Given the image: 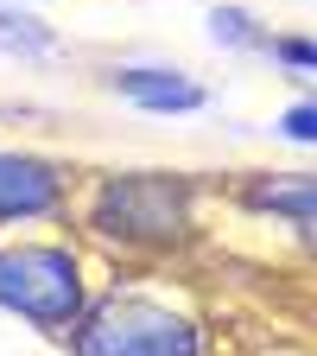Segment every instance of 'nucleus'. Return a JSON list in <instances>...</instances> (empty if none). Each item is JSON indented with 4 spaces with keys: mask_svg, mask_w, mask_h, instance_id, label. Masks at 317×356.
Returning a JSON list of instances; mask_svg holds the SVG:
<instances>
[{
    "mask_svg": "<svg viewBox=\"0 0 317 356\" xmlns=\"http://www.w3.org/2000/svg\"><path fill=\"white\" fill-rule=\"evenodd\" d=\"M209 38L216 44H235V51H248V44L266 51V32H254V13H241V7H216L209 13Z\"/></svg>",
    "mask_w": 317,
    "mask_h": 356,
    "instance_id": "obj_8",
    "label": "nucleus"
},
{
    "mask_svg": "<svg viewBox=\"0 0 317 356\" xmlns=\"http://www.w3.org/2000/svg\"><path fill=\"white\" fill-rule=\"evenodd\" d=\"M83 305H89V267L70 242H0V312L38 331H70Z\"/></svg>",
    "mask_w": 317,
    "mask_h": 356,
    "instance_id": "obj_3",
    "label": "nucleus"
},
{
    "mask_svg": "<svg viewBox=\"0 0 317 356\" xmlns=\"http://www.w3.org/2000/svg\"><path fill=\"white\" fill-rule=\"evenodd\" d=\"M64 337H70V356H203V325L185 305L133 286L89 299Z\"/></svg>",
    "mask_w": 317,
    "mask_h": 356,
    "instance_id": "obj_2",
    "label": "nucleus"
},
{
    "mask_svg": "<svg viewBox=\"0 0 317 356\" xmlns=\"http://www.w3.org/2000/svg\"><path fill=\"white\" fill-rule=\"evenodd\" d=\"M83 222L121 248H185L197 229V185L185 172H108L89 191Z\"/></svg>",
    "mask_w": 317,
    "mask_h": 356,
    "instance_id": "obj_1",
    "label": "nucleus"
},
{
    "mask_svg": "<svg viewBox=\"0 0 317 356\" xmlns=\"http://www.w3.org/2000/svg\"><path fill=\"white\" fill-rule=\"evenodd\" d=\"M311 197H317L311 172H260L248 185V204L266 210V216H286L298 236H311Z\"/></svg>",
    "mask_w": 317,
    "mask_h": 356,
    "instance_id": "obj_6",
    "label": "nucleus"
},
{
    "mask_svg": "<svg viewBox=\"0 0 317 356\" xmlns=\"http://www.w3.org/2000/svg\"><path fill=\"white\" fill-rule=\"evenodd\" d=\"M266 58H280L298 76H311V38H266Z\"/></svg>",
    "mask_w": 317,
    "mask_h": 356,
    "instance_id": "obj_10",
    "label": "nucleus"
},
{
    "mask_svg": "<svg viewBox=\"0 0 317 356\" xmlns=\"http://www.w3.org/2000/svg\"><path fill=\"white\" fill-rule=\"evenodd\" d=\"M76 178L58 159H38V153H7L0 147V222H44L70 204Z\"/></svg>",
    "mask_w": 317,
    "mask_h": 356,
    "instance_id": "obj_4",
    "label": "nucleus"
},
{
    "mask_svg": "<svg viewBox=\"0 0 317 356\" xmlns=\"http://www.w3.org/2000/svg\"><path fill=\"white\" fill-rule=\"evenodd\" d=\"M108 83H114V96H127L146 115H191V108L209 102L203 83H191L185 70H159V64H121Z\"/></svg>",
    "mask_w": 317,
    "mask_h": 356,
    "instance_id": "obj_5",
    "label": "nucleus"
},
{
    "mask_svg": "<svg viewBox=\"0 0 317 356\" xmlns=\"http://www.w3.org/2000/svg\"><path fill=\"white\" fill-rule=\"evenodd\" d=\"M51 44H58V32L44 26L38 13H26V7H19V13L0 7V51H13V58H44Z\"/></svg>",
    "mask_w": 317,
    "mask_h": 356,
    "instance_id": "obj_7",
    "label": "nucleus"
},
{
    "mask_svg": "<svg viewBox=\"0 0 317 356\" xmlns=\"http://www.w3.org/2000/svg\"><path fill=\"white\" fill-rule=\"evenodd\" d=\"M280 134L292 147H311V134H317V115H311V102H292L286 115H280Z\"/></svg>",
    "mask_w": 317,
    "mask_h": 356,
    "instance_id": "obj_9",
    "label": "nucleus"
}]
</instances>
